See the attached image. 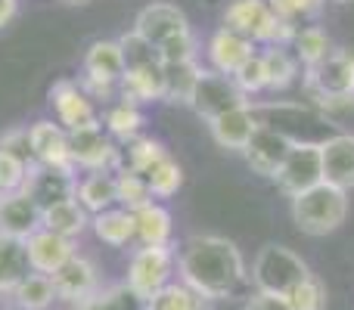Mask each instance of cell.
I'll use <instances>...</instances> for the list:
<instances>
[{
  "label": "cell",
  "mask_w": 354,
  "mask_h": 310,
  "mask_svg": "<svg viewBox=\"0 0 354 310\" xmlns=\"http://www.w3.org/2000/svg\"><path fill=\"white\" fill-rule=\"evenodd\" d=\"M22 193L31 195L41 211H47V208L59 205V202L75 199V193H78V180H75L72 171L35 164V168L28 171V177H25V183H22Z\"/></svg>",
  "instance_id": "10"
},
{
  "label": "cell",
  "mask_w": 354,
  "mask_h": 310,
  "mask_svg": "<svg viewBox=\"0 0 354 310\" xmlns=\"http://www.w3.org/2000/svg\"><path fill=\"white\" fill-rule=\"evenodd\" d=\"M44 226V211L35 205L31 195L19 193H6L0 199V233L12 239H31L37 230Z\"/></svg>",
  "instance_id": "14"
},
{
  "label": "cell",
  "mask_w": 354,
  "mask_h": 310,
  "mask_svg": "<svg viewBox=\"0 0 354 310\" xmlns=\"http://www.w3.org/2000/svg\"><path fill=\"white\" fill-rule=\"evenodd\" d=\"M177 273L205 301L233 298L249 282L239 249L224 236H189L177 251Z\"/></svg>",
  "instance_id": "1"
},
{
  "label": "cell",
  "mask_w": 354,
  "mask_h": 310,
  "mask_svg": "<svg viewBox=\"0 0 354 310\" xmlns=\"http://www.w3.org/2000/svg\"><path fill=\"white\" fill-rule=\"evenodd\" d=\"M292 50H295V59H299L301 66L311 72V68H317L320 62H324L326 56L333 53V41H330V35H326L324 28H317V25H308V28L295 31Z\"/></svg>",
  "instance_id": "28"
},
{
  "label": "cell",
  "mask_w": 354,
  "mask_h": 310,
  "mask_svg": "<svg viewBox=\"0 0 354 310\" xmlns=\"http://www.w3.org/2000/svg\"><path fill=\"white\" fill-rule=\"evenodd\" d=\"M147 183H149V193H153V199H168V195H174L177 189L183 186V171H180V164H177L171 155H165L147 174Z\"/></svg>",
  "instance_id": "36"
},
{
  "label": "cell",
  "mask_w": 354,
  "mask_h": 310,
  "mask_svg": "<svg viewBox=\"0 0 354 310\" xmlns=\"http://www.w3.org/2000/svg\"><path fill=\"white\" fill-rule=\"evenodd\" d=\"M348 217V193L317 183L314 189L292 199V220L305 236H330Z\"/></svg>",
  "instance_id": "3"
},
{
  "label": "cell",
  "mask_w": 354,
  "mask_h": 310,
  "mask_svg": "<svg viewBox=\"0 0 354 310\" xmlns=\"http://www.w3.org/2000/svg\"><path fill=\"white\" fill-rule=\"evenodd\" d=\"M75 310H112V307H109V298H106V292H93L91 298L78 301Z\"/></svg>",
  "instance_id": "45"
},
{
  "label": "cell",
  "mask_w": 354,
  "mask_h": 310,
  "mask_svg": "<svg viewBox=\"0 0 354 310\" xmlns=\"http://www.w3.org/2000/svg\"><path fill=\"white\" fill-rule=\"evenodd\" d=\"M0 199H3V193H0Z\"/></svg>",
  "instance_id": "48"
},
{
  "label": "cell",
  "mask_w": 354,
  "mask_h": 310,
  "mask_svg": "<svg viewBox=\"0 0 354 310\" xmlns=\"http://www.w3.org/2000/svg\"><path fill=\"white\" fill-rule=\"evenodd\" d=\"M224 28L249 37L252 43H264V47H286L299 31L292 22L277 16L268 0H230L224 10Z\"/></svg>",
  "instance_id": "2"
},
{
  "label": "cell",
  "mask_w": 354,
  "mask_h": 310,
  "mask_svg": "<svg viewBox=\"0 0 354 310\" xmlns=\"http://www.w3.org/2000/svg\"><path fill=\"white\" fill-rule=\"evenodd\" d=\"M134 31L140 37H147L156 50L162 47L165 41H174L180 35H189V22L177 6L171 3H149L137 12L134 19Z\"/></svg>",
  "instance_id": "13"
},
{
  "label": "cell",
  "mask_w": 354,
  "mask_h": 310,
  "mask_svg": "<svg viewBox=\"0 0 354 310\" xmlns=\"http://www.w3.org/2000/svg\"><path fill=\"white\" fill-rule=\"evenodd\" d=\"M189 106H193V112H196L199 118H205V122H214V118L227 115V112L249 106V99L239 93V87L233 84V78L202 68L199 84H196Z\"/></svg>",
  "instance_id": "7"
},
{
  "label": "cell",
  "mask_w": 354,
  "mask_h": 310,
  "mask_svg": "<svg viewBox=\"0 0 354 310\" xmlns=\"http://www.w3.org/2000/svg\"><path fill=\"white\" fill-rule=\"evenodd\" d=\"M115 183H118V205L128 208V211H137V208L153 202V193H149V183L143 174H134V171H128V168H118Z\"/></svg>",
  "instance_id": "35"
},
{
  "label": "cell",
  "mask_w": 354,
  "mask_h": 310,
  "mask_svg": "<svg viewBox=\"0 0 354 310\" xmlns=\"http://www.w3.org/2000/svg\"><path fill=\"white\" fill-rule=\"evenodd\" d=\"M308 276H311L308 264L292 249L277 242L264 245L258 251L255 264H252V286H255V292H264V295H283L286 298Z\"/></svg>",
  "instance_id": "4"
},
{
  "label": "cell",
  "mask_w": 354,
  "mask_h": 310,
  "mask_svg": "<svg viewBox=\"0 0 354 310\" xmlns=\"http://www.w3.org/2000/svg\"><path fill=\"white\" fill-rule=\"evenodd\" d=\"M91 224H93V233H97L100 242L115 245V249H122V245H128L131 239H134V211H128V208L100 211V214H93Z\"/></svg>",
  "instance_id": "26"
},
{
  "label": "cell",
  "mask_w": 354,
  "mask_h": 310,
  "mask_svg": "<svg viewBox=\"0 0 354 310\" xmlns=\"http://www.w3.org/2000/svg\"><path fill=\"white\" fill-rule=\"evenodd\" d=\"M233 84L239 87L243 97H252V93L268 90V72H264V56L255 53L236 75H233Z\"/></svg>",
  "instance_id": "39"
},
{
  "label": "cell",
  "mask_w": 354,
  "mask_h": 310,
  "mask_svg": "<svg viewBox=\"0 0 354 310\" xmlns=\"http://www.w3.org/2000/svg\"><path fill=\"white\" fill-rule=\"evenodd\" d=\"M308 84L324 99H351L354 97V53L333 50L317 68L308 72Z\"/></svg>",
  "instance_id": "9"
},
{
  "label": "cell",
  "mask_w": 354,
  "mask_h": 310,
  "mask_svg": "<svg viewBox=\"0 0 354 310\" xmlns=\"http://www.w3.org/2000/svg\"><path fill=\"white\" fill-rule=\"evenodd\" d=\"M174 270V251L171 245H140L131 258L128 267V286L140 295L143 301H149L153 295H159L162 289L171 282Z\"/></svg>",
  "instance_id": "5"
},
{
  "label": "cell",
  "mask_w": 354,
  "mask_h": 310,
  "mask_svg": "<svg viewBox=\"0 0 354 310\" xmlns=\"http://www.w3.org/2000/svg\"><path fill=\"white\" fill-rule=\"evenodd\" d=\"M28 140H31V153H35L37 164L59 168V171H72V174H75L68 134L59 128V124H53V122H35L28 128Z\"/></svg>",
  "instance_id": "15"
},
{
  "label": "cell",
  "mask_w": 354,
  "mask_h": 310,
  "mask_svg": "<svg viewBox=\"0 0 354 310\" xmlns=\"http://www.w3.org/2000/svg\"><path fill=\"white\" fill-rule=\"evenodd\" d=\"M268 6L286 22H299V19H311L320 12L324 0H268Z\"/></svg>",
  "instance_id": "42"
},
{
  "label": "cell",
  "mask_w": 354,
  "mask_h": 310,
  "mask_svg": "<svg viewBox=\"0 0 354 310\" xmlns=\"http://www.w3.org/2000/svg\"><path fill=\"white\" fill-rule=\"evenodd\" d=\"M159 62L162 66H183V62H196V37H193V31L162 43L159 47Z\"/></svg>",
  "instance_id": "40"
},
{
  "label": "cell",
  "mask_w": 354,
  "mask_h": 310,
  "mask_svg": "<svg viewBox=\"0 0 354 310\" xmlns=\"http://www.w3.org/2000/svg\"><path fill=\"white\" fill-rule=\"evenodd\" d=\"M91 224L87 220V211L78 205V199H68V202H59V205L47 208L44 211V230L56 233V236H66V239H75L84 233V226Z\"/></svg>",
  "instance_id": "27"
},
{
  "label": "cell",
  "mask_w": 354,
  "mask_h": 310,
  "mask_svg": "<svg viewBox=\"0 0 354 310\" xmlns=\"http://www.w3.org/2000/svg\"><path fill=\"white\" fill-rule=\"evenodd\" d=\"M165 155L168 153H165V146H162L159 140H153V137H137V140H131L128 149H124L122 168H128V171H134V174L147 177Z\"/></svg>",
  "instance_id": "32"
},
{
  "label": "cell",
  "mask_w": 354,
  "mask_h": 310,
  "mask_svg": "<svg viewBox=\"0 0 354 310\" xmlns=\"http://www.w3.org/2000/svg\"><path fill=\"white\" fill-rule=\"evenodd\" d=\"M50 103H53L56 122H59V128L66 130V134L103 128V122H100L91 97H87L75 81H56V84L50 87Z\"/></svg>",
  "instance_id": "8"
},
{
  "label": "cell",
  "mask_w": 354,
  "mask_h": 310,
  "mask_svg": "<svg viewBox=\"0 0 354 310\" xmlns=\"http://www.w3.org/2000/svg\"><path fill=\"white\" fill-rule=\"evenodd\" d=\"M31 168H35V164H31ZM31 168H28V164H22L19 158L0 153V193H3V195L6 193H19Z\"/></svg>",
  "instance_id": "43"
},
{
  "label": "cell",
  "mask_w": 354,
  "mask_h": 310,
  "mask_svg": "<svg viewBox=\"0 0 354 310\" xmlns=\"http://www.w3.org/2000/svg\"><path fill=\"white\" fill-rule=\"evenodd\" d=\"M255 53H258L255 43H252L249 37L230 31V28H218L212 35V41H208V62H212V72L227 75V78H233Z\"/></svg>",
  "instance_id": "17"
},
{
  "label": "cell",
  "mask_w": 354,
  "mask_h": 310,
  "mask_svg": "<svg viewBox=\"0 0 354 310\" xmlns=\"http://www.w3.org/2000/svg\"><path fill=\"white\" fill-rule=\"evenodd\" d=\"M134 239L140 245H168L171 239V211L165 205H149L134 211Z\"/></svg>",
  "instance_id": "25"
},
{
  "label": "cell",
  "mask_w": 354,
  "mask_h": 310,
  "mask_svg": "<svg viewBox=\"0 0 354 310\" xmlns=\"http://www.w3.org/2000/svg\"><path fill=\"white\" fill-rule=\"evenodd\" d=\"M245 310H292L289 301L283 295H264V292H255L249 301H245Z\"/></svg>",
  "instance_id": "44"
},
{
  "label": "cell",
  "mask_w": 354,
  "mask_h": 310,
  "mask_svg": "<svg viewBox=\"0 0 354 310\" xmlns=\"http://www.w3.org/2000/svg\"><path fill=\"white\" fill-rule=\"evenodd\" d=\"M16 12H19V0H0V28H6L16 19Z\"/></svg>",
  "instance_id": "46"
},
{
  "label": "cell",
  "mask_w": 354,
  "mask_h": 310,
  "mask_svg": "<svg viewBox=\"0 0 354 310\" xmlns=\"http://www.w3.org/2000/svg\"><path fill=\"white\" fill-rule=\"evenodd\" d=\"M66 3H87V0H66Z\"/></svg>",
  "instance_id": "47"
},
{
  "label": "cell",
  "mask_w": 354,
  "mask_h": 310,
  "mask_svg": "<svg viewBox=\"0 0 354 310\" xmlns=\"http://www.w3.org/2000/svg\"><path fill=\"white\" fill-rule=\"evenodd\" d=\"M124 53L118 41H93L84 53V78L118 87L124 75Z\"/></svg>",
  "instance_id": "22"
},
{
  "label": "cell",
  "mask_w": 354,
  "mask_h": 310,
  "mask_svg": "<svg viewBox=\"0 0 354 310\" xmlns=\"http://www.w3.org/2000/svg\"><path fill=\"white\" fill-rule=\"evenodd\" d=\"M292 143H295V137L283 134V130H277V128H264L261 124L243 153H245V162H249V168L255 171V174L277 177V171L283 168V162H286Z\"/></svg>",
  "instance_id": "11"
},
{
  "label": "cell",
  "mask_w": 354,
  "mask_h": 310,
  "mask_svg": "<svg viewBox=\"0 0 354 310\" xmlns=\"http://www.w3.org/2000/svg\"><path fill=\"white\" fill-rule=\"evenodd\" d=\"M143 128V112L140 106H131V103H115L109 112H106V130L118 140L131 143L137 140V130Z\"/></svg>",
  "instance_id": "34"
},
{
  "label": "cell",
  "mask_w": 354,
  "mask_h": 310,
  "mask_svg": "<svg viewBox=\"0 0 354 310\" xmlns=\"http://www.w3.org/2000/svg\"><path fill=\"white\" fill-rule=\"evenodd\" d=\"M208 128H212V137L218 146L239 149V153H243V149L249 146V140L255 137V130L261 128V122L255 118L252 106H243V109H233V112H227V115L208 122Z\"/></svg>",
  "instance_id": "21"
},
{
  "label": "cell",
  "mask_w": 354,
  "mask_h": 310,
  "mask_svg": "<svg viewBox=\"0 0 354 310\" xmlns=\"http://www.w3.org/2000/svg\"><path fill=\"white\" fill-rule=\"evenodd\" d=\"M25 249H28V264H31V273H53L59 270L68 258L75 255V239L66 236H56L50 230H37L31 239H25Z\"/></svg>",
  "instance_id": "20"
},
{
  "label": "cell",
  "mask_w": 354,
  "mask_h": 310,
  "mask_svg": "<svg viewBox=\"0 0 354 310\" xmlns=\"http://www.w3.org/2000/svg\"><path fill=\"white\" fill-rule=\"evenodd\" d=\"M118 43H122L124 66H128V68L149 66V62H159V50H156L153 43L147 41V37H140V35H137V31H131V35L118 37ZM128 68H124V72H128Z\"/></svg>",
  "instance_id": "38"
},
{
  "label": "cell",
  "mask_w": 354,
  "mask_h": 310,
  "mask_svg": "<svg viewBox=\"0 0 354 310\" xmlns=\"http://www.w3.org/2000/svg\"><path fill=\"white\" fill-rule=\"evenodd\" d=\"M202 66L199 62H183V66H165V99L187 103L193 99V90L199 84Z\"/></svg>",
  "instance_id": "31"
},
{
  "label": "cell",
  "mask_w": 354,
  "mask_h": 310,
  "mask_svg": "<svg viewBox=\"0 0 354 310\" xmlns=\"http://www.w3.org/2000/svg\"><path fill=\"white\" fill-rule=\"evenodd\" d=\"M147 310H205V298L183 282H168L159 295L147 301Z\"/></svg>",
  "instance_id": "33"
},
{
  "label": "cell",
  "mask_w": 354,
  "mask_h": 310,
  "mask_svg": "<svg viewBox=\"0 0 354 310\" xmlns=\"http://www.w3.org/2000/svg\"><path fill=\"white\" fill-rule=\"evenodd\" d=\"M12 301H16L19 310H47L56 301L53 292V280L47 273H28L12 292Z\"/></svg>",
  "instance_id": "29"
},
{
  "label": "cell",
  "mask_w": 354,
  "mask_h": 310,
  "mask_svg": "<svg viewBox=\"0 0 354 310\" xmlns=\"http://www.w3.org/2000/svg\"><path fill=\"white\" fill-rule=\"evenodd\" d=\"M50 280H53L56 298L72 301V304H78V301L91 298L93 292H100L97 267H93V261H87V258H81V255H72L59 270L50 273Z\"/></svg>",
  "instance_id": "16"
},
{
  "label": "cell",
  "mask_w": 354,
  "mask_h": 310,
  "mask_svg": "<svg viewBox=\"0 0 354 310\" xmlns=\"http://www.w3.org/2000/svg\"><path fill=\"white\" fill-rule=\"evenodd\" d=\"M68 146H72V162L75 168H87V171H109V168H122V153L112 146L109 134H103V128H91V130H78L68 134Z\"/></svg>",
  "instance_id": "12"
},
{
  "label": "cell",
  "mask_w": 354,
  "mask_h": 310,
  "mask_svg": "<svg viewBox=\"0 0 354 310\" xmlns=\"http://www.w3.org/2000/svg\"><path fill=\"white\" fill-rule=\"evenodd\" d=\"M28 273H31V264H28L25 242L0 233V295H12Z\"/></svg>",
  "instance_id": "24"
},
{
  "label": "cell",
  "mask_w": 354,
  "mask_h": 310,
  "mask_svg": "<svg viewBox=\"0 0 354 310\" xmlns=\"http://www.w3.org/2000/svg\"><path fill=\"white\" fill-rule=\"evenodd\" d=\"M324 155V183L351 193L354 189V134H333L320 140Z\"/></svg>",
  "instance_id": "18"
},
{
  "label": "cell",
  "mask_w": 354,
  "mask_h": 310,
  "mask_svg": "<svg viewBox=\"0 0 354 310\" xmlns=\"http://www.w3.org/2000/svg\"><path fill=\"white\" fill-rule=\"evenodd\" d=\"M286 301L292 310H324L326 307V286L311 273L305 282H299V286L286 295Z\"/></svg>",
  "instance_id": "37"
},
{
  "label": "cell",
  "mask_w": 354,
  "mask_h": 310,
  "mask_svg": "<svg viewBox=\"0 0 354 310\" xmlns=\"http://www.w3.org/2000/svg\"><path fill=\"white\" fill-rule=\"evenodd\" d=\"M0 153L19 158L22 164H37L35 153H31V140H28V128H12L6 134H0Z\"/></svg>",
  "instance_id": "41"
},
{
  "label": "cell",
  "mask_w": 354,
  "mask_h": 310,
  "mask_svg": "<svg viewBox=\"0 0 354 310\" xmlns=\"http://www.w3.org/2000/svg\"><path fill=\"white\" fill-rule=\"evenodd\" d=\"M118 93H122V103L131 106L165 99V66L149 62V66L128 68L122 75V81H118Z\"/></svg>",
  "instance_id": "19"
},
{
  "label": "cell",
  "mask_w": 354,
  "mask_h": 310,
  "mask_svg": "<svg viewBox=\"0 0 354 310\" xmlns=\"http://www.w3.org/2000/svg\"><path fill=\"white\" fill-rule=\"evenodd\" d=\"M78 205L91 214H100V211H109V208L118 205V183H115V174L109 171H91L84 180L78 183V193H75Z\"/></svg>",
  "instance_id": "23"
},
{
  "label": "cell",
  "mask_w": 354,
  "mask_h": 310,
  "mask_svg": "<svg viewBox=\"0 0 354 310\" xmlns=\"http://www.w3.org/2000/svg\"><path fill=\"white\" fill-rule=\"evenodd\" d=\"M264 72H268V90H286L299 75V59L286 47H268L264 50Z\"/></svg>",
  "instance_id": "30"
},
{
  "label": "cell",
  "mask_w": 354,
  "mask_h": 310,
  "mask_svg": "<svg viewBox=\"0 0 354 310\" xmlns=\"http://www.w3.org/2000/svg\"><path fill=\"white\" fill-rule=\"evenodd\" d=\"M274 180L289 199H295V195L314 189L317 183H324V155H320V143L295 140Z\"/></svg>",
  "instance_id": "6"
}]
</instances>
